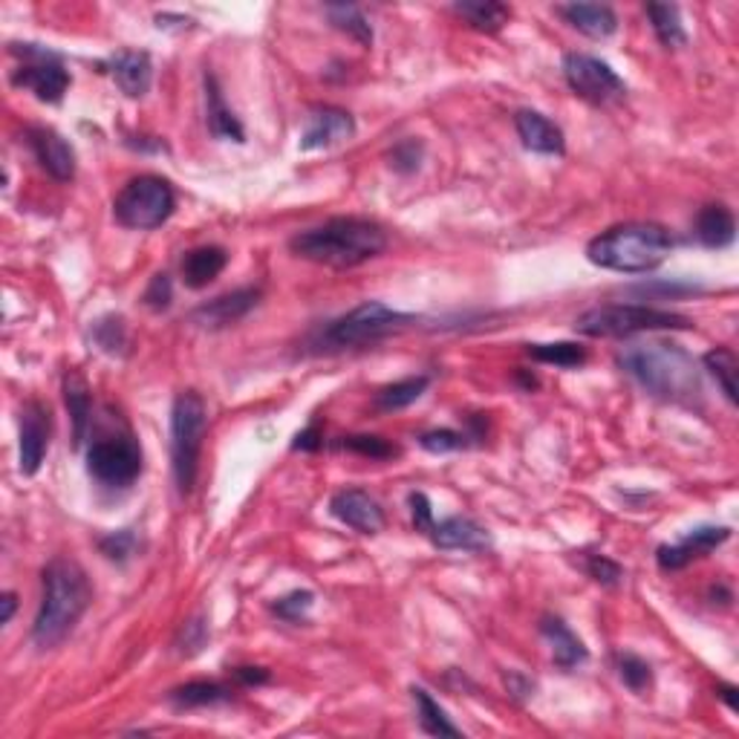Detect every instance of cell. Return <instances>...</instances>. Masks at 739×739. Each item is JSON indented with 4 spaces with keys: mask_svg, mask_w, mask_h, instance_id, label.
Instances as JSON below:
<instances>
[{
    "mask_svg": "<svg viewBox=\"0 0 739 739\" xmlns=\"http://www.w3.org/2000/svg\"><path fill=\"white\" fill-rule=\"evenodd\" d=\"M292 255L330 269H353L387 249V234L365 217H333L324 225L298 232L290 241Z\"/></svg>",
    "mask_w": 739,
    "mask_h": 739,
    "instance_id": "6da1fadb",
    "label": "cell"
},
{
    "mask_svg": "<svg viewBox=\"0 0 739 739\" xmlns=\"http://www.w3.org/2000/svg\"><path fill=\"white\" fill-rule=\"evenodd\" d=\"M41 583L44 592L33 624V641L35 648L52 650L59 648L75 630V624L82 621V615L87 613L93 601V587L82 566L70 557L50 561L41 575Z\"/></svg>",
    "mask_w": 739,
    "mask_h": 739,
    "instance_id": "7a4b0ae2",
    "label": "cell"
},
{
    "mask_svg": "<svg viewBox=\"0 0 739 739\" xmlns=\"http://www.w3.org/2000/svg\"><path fill=\"white\" fill-rule=\"evenodd\" d=\"M618 365L656 399L688 405L702 393L697 361L679 344H665V341L630 344L618 356Z\"/></svg>",
    "mask_w": 739,
    "mask_h": 739,
    "instance_id": "3957f363",
    "label": "cell"
},
{
    "mask_svg": "<svg viewBox=\"0 0 739 739\" xmlns=\"http://www.w3.org/2000/svg\"><path fill=\"white\" fill-rule=\"evenodd\" d=\"M673 251V237L658 223H624L606 229L587 246L592 267L609 272L644 274L658 269Z\"/></svg>",
    "mask_w": 739,
    "mask_h": 739,
    "instance_id": "277c9868",
    "label": "cell"
},
{
    "mask_svg": "<svg viewBox=\"0 0 739 739\" xmlns=\"http://www.w3.org/2000/svg\"><path fill=\"white\" fill-rule=\"evenodd\" d=\"M416 321L419 318L410 316V312L391 309L387 304H379V300H367L361 307L349 309L347 316L335 318L327 327H321L309 344H312L316 353H341V349L367 347V344H375V341L405 333Z\"/></svg>",
    "mask_w": 739,
    "mask_h": 739,
    "instance_id": "5b68a950",
    "label": "cell"
},
{
    "mask_svg": "<svg viewBox=\"0 0 739 739\" xmlns=\"http://www.w3.org/2000/svg\"><path fill=\"white\" fill-rule=\"evenodd\" d=\"M690 318L670 309L644 307V304H606L587 309L575 321V333L587 338H630L639 333H662V330H690Z\"/></svg>",
    "mask_w": 739,
    "mask_h": 739,
    "instance_id": "8992f818",
    "label": "cell"
},
{
    "mask_svg": "<svg viewBox=\"0 0 739 739\" xmlns=\"http://www.w3.org/2000/svg\"><path fill=\"white\" fill-rule=\"evenodd\" d=\"M206 402L197 391H183L171 407V459L180 494H192L200 473L202 433H206Z\"/></svg>",
    "mask_w": 739,
    "mask_h": 739,
    "instance_id": "52a82bcc",
    "label": "cell"
},
{
    "mask_svg": "<svg viewBox=\"0 0 739 739\" xmlns=\"http://www.w3.org/2000/svg\"><path fill=\"white\" fill-rule=\"evenodd\" d=\"M176 208V194L168 180L153 174L134 176L113 200V214L119 225L134 232H153L171 220Z\"/></svg>",
    "mask_w": 739,
    "mask_h": 739,
    "instance_id": "ba28073f",
    "label": "cell"
},
{
    "mask_svg": "<svg viewBox=\"0 0 739 739\" xmlns=\"http://www.w3.org/2000/svg\"><path fill=\"white\" fill-rule=\"evenodd\" d=\"M87 471L104 489H131L141 477V445L134 433H108L90 442Z\"/></svg>",
    "mask_w": 739,
    "mask_h": 739,
    "instance_id": "9c48e42d",
    "label": "cell"
},
{
    "mask_svg": "<svg viewBox=\"0 0 739 739\" xmlns=\"http://www.w3.org/2000/svg\"><path fill=\"white\" fill-rule=\"evenodd\" d=\"M12 52L26 59V64L12 73V84L35 93L38 101L59 104L64 93L70 90V73L61 64V56L47 47H38V44H12Z\"/></svg>",
    "mask_w": 739,
    "mask_h": 739,
    "instance_id": "30bf717a",
    "label": "cell"
},
{
    "mask_svg": "<svg viewBox=\"0 0 739 739\" xmlns=\"http://www.w3.org/2000/svg\"><path fill=\"white\" fill-rule=\"evenodd\" d=\"M564 78L572 87L575 96L592 104H613L627 96V84L606 61L587 56V52H569L564 56Z\"/></svg>",
    "mask_w": 739,
    "mask_h": 739,
    "instance_id": "8fae6325",
    "label": "cell"
},
{
    "mask_svg": "<svg viewBox=\"0 0 739 739\" xmlns=\"http://www.w3.org/2000/svg\"><path fill=\"white\" fill-rule=\"evenodd\" d=\"M52 414L44 402H26L21 410V473L35 477L41 471L44 457L50 451Z\"/></svg>",
    "mask_w": 739,
    "mask_h": 739,
    "instance_id": "7c38bea8",
    "label": "cell"
},
{
    "mask_svg": "<svg viewBox=\"0 0 739 739\" xmlns=\"http://www.w3.org/2000/svg\"><path fill=\"white\" fill-rule=\"evenodd\" d=\"M728 538H731V529H725V526H699L670 546H658L656 561L665 572H679L699 557H705L707 552L723 546Z\"/></svg>",
    "mask_w": 739,
    "mask_h": 739,
    "instance_id": "4fadbf2b",
    "label": "cell"
},
{
    "mask_svg": "<svg viewBox=\"0 0 739 739\" xmlns=\"http://www.w3.org/2000/svg\"><path fill=\"white\" fill-rule=\"evenodd\" d=\"M353 134H356V119L349 116L347 110L318 104V108L309 110L307 127L300 136V150L333 148L338 141L353 139Z\"/></svg>",
    "mask_w": 739,
    "mask_h": 739,
    "instance_id": "5bb4252c",
    "label": "cell"
},
{
    "mask_svg": "<svg viewBox=\"0 0 739 739\" xmlns=\"http://www.w3.org/2000/svg\"><path fill=\"white\" fill-rule=\"evenodd\" d=\"M26 141L33 148L38 165L59 183H70L75 176V150L59 131L52 127H29Z\"/></svg>",
    "mask_w": 739,
    "mask_h": 739,
    "instance_id": "9a60e30c",
    "label": "cell"
},
{
    "mask_svg": "<svg viewBox=\"0 0 739 739\" xmlns=\"http://www.w3.org/2000/svg\"><path fill=\"white\" fill-rule=\"evenodd\" d=\"M330 512L358 534H379L384 529V512L367 491L344 489L330 500Z\"/></svg>",
    "mask_w": 739,
    "mask_h": 739,
    "instance_id": "2e32d148",
    "label": "cell"
},
{
    "mask_svg": "<svg viewBox=\"0 0 739 739\" xmlns=\"http://www.w3.org/2000/svg\"><path fill=\"white\" fill-rule=\"evenodd\" d=\"M260 290L255 286H246V290H234L229 295H220V298L208 300L202 307L194 309L192 321L200 324L202 330H225V327L237 324L241 318H246L251 309L258 307Z\"/></svg>",
    "mask_w": 739,
    "mask_h": 739,
    "instance_id": "e0dca14e",
    "label": "cell"
},
{
    "mask_svg": "<svg viewBox=\"0 0 739 739\" xmlns=\"http://www.w3.org/2000/svg\"><path fill=\"white\" fill-rule=\"evenodd\" d=\"M110 73V78L116 82V87L131 99H141L145 93L150 90V82H153V64H150V56L141 50H122L116 52L113 59L104 64Z\"/></svg>",
    "mask_w": 739,
    "mask_h": 739,
    "instance_id": "ac0fdd59",
    "label": "cell"
},
{
    "mask_svg": "<svg viewBox=\"0 0 739 739\" xmlns=\"http://www.w3.org/2000/svg\"><path fill=\"white\" fill-rule=\"evenodd\" d=\"M431 540L436 549H445V552H454V549H463V552H489L491 538L489 532L482 529L477 520L471 517H445L440 524H433Z\"/></svg>",
    "mask_w": 739,
    "mask_h": 739,
    "instance_id": "d6986e66",
    "label": "cell"
},
{
    "mask_svg": "<svg viewBox=\"0 0 739 739\" xmlns=\"http://www.w3.org/2000/svg\"><path fill=\"white\" fill-rule=\"evenodd\" d=\"M517 136L524 141L526 148L534 150V153H543V157H561L566 150L564 131L546 119L538 110H517L515 116Z\"/></svg>",
    "mask_w": 739,
    "mask_h": 739,
    "instance_id": "ffe728a7",
    "label": "cell"
},
{
    "mask_svg": "<svg viewBox=\"0 0 739 739\" xmlns=\"http://www.w3.org/2000/svg\"><path fill=\"white\" fill-rule=\"evenodd\" d=\"M557 15L564 17L569 26H575L578 33L587 35V38H595V41H604L618 29V17L604 3H564V7H557Z\"/></svg>",
    "mask_w": 739,
    "mask_h": 739,
    "instance_id": "44dd1931",
    "label": "cell"
},
{
    "mask_svg": "<svg viewBox=\"0 0 739 739\" xmlns=\"http://www.w3.org/2000/svg\"><path fill=\"white\" fill-rule=\"evenodd\" d=\"M206 122L214 139L246 141L241 119L234 116V110L225 104L223 90H220V82H217L214 73H206Z\"/></svg>",
    "mask_w": 739,
    "mask_h": 739,
    "instance_id": "7402d4cb",
    "label": "cell"
},
{
    "mask_svg": "<svg viewBox=\"0 0 739 739\" xmlns=\"http://www.w3.org/2000/svg\"><path fill=\"white\" fill-rule=\"evenodd\" d=\"M540 632H543L549 644H552V658H555V665L561 667V670H572V667L583 665L587 656H590V650L583 648V641L578 639L561 618H555V615H546V618L540 621Z\"/></svg>",
    "mask_w": 739,
    "mask_h": 739,
    "instance_id": "603a6c76",
    "label": "cell"
},
{
    "mask_svg": "<svg viewBox=\"0 0 739 739\" xmlns=\"http://www.w3.org/2000/svg\"><path fill=\"white\" fill-rule=\"evenodd\" d=\"M225 267H229V251L223 246H200V249H192L185 255L180 272H183L185 286L202 290L211 281H217Z\"/></svg>",
    "mask_w": 739,
    "mask_h": 739,
    "instance_id": "cb8c5ba5",
    "label": "cell"
},
{
    "mask_svg": "<svg viewBox=\"0 0 739 739\" xmlns=\"http://www.w3.org/2000/svg\"><path fill=\"white\" fill-rule=\"evenodd\" d=\"M737 237V220H734L731 208L723 202L705 206L697 217V241L705 249H728Z\"/></svg>",
    "mask_w": 739,
    "mask_h": 739,
    "instance_id": "d4e9b609",
    "label": "cell"
},
{
    "mask_svg": "<svg viewBox=\"0 0 739 739\" xmlns=\"http://www.w3.org/2000/svg\"><path fill=\"white\" fill-rule=\"evenodd\" d=\"M232 693L229 688H223L220 681H188V685H180L168 693V702L176 707V711H194V707H214L229 702Z\"/></svg>",
    "mask_w": 739,
    "mask_h": 739,
    "instance_id": "484cf974",
    "label": "cell"
},
{
    "mask_svg": "<svg viewBox=\"0 0 739 739\" xmlns=\"http://www.w3.org/2000/svg\"><path fill=\"white\" fill-rule=\"evenodd\" d=\"M64 402H67L70 419H73V442L82 445L87 431H90L93 399L90 387H87V382L78 373H67V379H64Z\"/></svg>",
    "mask_w": 739,
    "mask_h": 739,
    "instance_id": "4316f807",
    "label": "cell"
},
{
    "mask_svg": "<svg viewBox=\"0 0 739 739\" xmlns=\"http://www.w3.org/2000/svg\"><path fill=\"white\" fill-rule=\"evenodd\" d=\"M454 12L463 21H468L473 29H480V33H500L508 24V17H512V7L497 3V0H466V3H454Z\"/></svg>",
    "mask_w": 739,
    "mask_h": 739,
    "instance_id": "83f0119b",
    "label": "cell"
},
{
    "mask_svg": "<svg viewBox=\"0 0 739 739\" xmlns=\"http://www.w3.org/2000/svg\"><path fill=\"white\" fill-rule=\"evenodd\" d=\"M431 379L428 375H410V379H402V382H393L387 387L375 393L373 407L382 410V414H393V410H402V407H410L416 399H422V393L428 391Z\"/></svg>",
    "mask_w": 739,
    "mask_h": 739,
    "instance_id": "f1b7e54d",
    "label": "cell"
},
{
    "mask_svg": "<svg viewBox=\"0 0 739 739\" xmlns=\"http://www.w3.org/2000/svg\"><path fill=\"white\" fill-rule=\"evenodd\" d=\"M644 12H648L650 24H653V33H656V38L665 47L676 50V47L688 44V33H685V24H681L679 7H673V3H648Z\"/></svg>",
    "mask_w": 739,
    "mask_h": 739,
    "instance_id": "f546056e",
    "label": "cell"
},
{
    "mask_svg": "<svg viewBox=\"0 0 739 739\" xmlns=\"http://www.w3.org/2000/svg\"><path fill=\"white\" fill-rule=\"evenodd\" d=\"M414 702H416V714H419V725H422L424 734L431 737H459V728L448 719V714L442 711L440 702L428 693L424 688H414Z\"/></svg>",
    "mask_w": 739,
    "mask_h": 739,
    "instance_id": "4dcf8cb0",
    "label": "cell"
},
{
    "mask_svg": "<svg viewBox=\"0 0 739 739\" xmlns=\"http://www.w3.org/2000/svg\"><path fill=\"white\" fill-rule=\"evenodd\" d=\"M705 370L716 379V384L723 387L725 399L737 405V373H739V358L734 349L728 347H714L711 353H705L702 358Z\"/></svg>",
    "mask_w": 739,
    "mask_h": 739,
    "instance_id": "1f68e13d",
    "label": "cell"
},
{
    "mask_svg": "<svg viewBox=\"0 0 739 739\" xmlns=\"http://www.w3.org/2000/svg\"><path fill=\"white\" fill-rule=\"evenodd\" d=\"M327 15H330L335 29L347 33L349 38H356L361 47H370V44H373V26H370L367 15L358 7H349V3H333V7H327Z\"/></svg>",
    "mask_w": 739,
    "mask_h": 739,
    "instance_id": "d6a6232c",
    "label": "cell"
},
{
    "mask_svg": "<svg viewBox=\"0 0 739 739\" xmlns=\"http://www.w3.org/2000/svg\"><path fill=\"white\" fill-rule=\"evenodd\" d=\"M534 361H543V365L555 367H581L587 361V349L581 344H572V341H557V344H529L526 349Z\"/></svg>",
    "mask_w": 739,
    "mask_h": 739,
    "instance_id": "836d02e7",
    "label": "cell"
},
{
    "mask_svg": "<svg viewBox=\"0 0 739 739\" xmlns=\"http://www.w3.org/2000/svg\"><path fill=\"white\" fill-rule=\"evenodd\" d=\"M615 670H618V679L632 690V693H644V690L653 685V667L644 662L636 653H618L615 656Z\"/></svg>",
    "mask_w": 739,
    "mask_h": 739,
    "instance_id": "e575fe53",
    "label": "cell"
},
{
    "mask_svg": "<svg viewBox=\"0 0 739 739\" xmlns=\"http://www.w3.org/2000/svg\"><path fill=\"white\" fill-rule=\"evenodd\" d=\"M312 606H316V595H312V592L295 590L290 592V595H283V599L274 601L272 613L278 615V618H283V621L304 624L309 618V613H312Z\"/></svg>",
    "mask_w": 739,
    "mask_h": 739,
    "instance_id": "d590c367",
    "label": "cell"
},
{
    "mask_svg": "<svg viewBox=\"0 0 739 739\" xmlns=\"http://www.w3.org/2000/svg\"><path fill=\"white\" fill-rule=\"evenodd\" d=\"M338 448L353 451V454H358V457H370V459H391L399 454L396 445H391V442L382 440V436H370V433L344 436V440L338 442Z\"/></svg>",
    "mask_w": 739,
    "mask_h": 739,
    "instance_id": "8d00e7d4",
    "label": "cell"
},
{
    "mask_svg": "<svg viewBox=\"0 0 739 739\" xmlns=\"http://www.w3.org/2000/svg\"><path fill=\"white\" fill-rule=\"evenodd\" d=\"M136 534L134 529H122V532H113L108 534V538L99 540V549L101 555L110 557V561H116V564H125V561H131V557L136 555Z\"/></svg>",
    "mask_w": 739,
    "mask_h": 739,
    "instance_id": "74e56055",
    "label": "cell"
},
{
    "mask_svg": "<svg viewBox=\"0 0 739 739\" xmlns=\"http://www.w3.org/2000/svg\"><path fill=\"white\" fill-rule=\"evenodd\" d=\"M422 141L416 139H405L399 141L396 148L391 150V168H396L399 174H414L422 165Z\"/></svg>",
    "mask_w": 739,
    "mask_h": 739,
    "instance_id": "f35d334b",
    "label": "cell"
},
{
    "mask_svg": "<svg viewBox=\"0 0 739 739\" xmlns=\"http://www.w3.org/2000/svg\"><path fill=\"white\" fill-rule=\"evenodd\" d=\"M125 321L122 318H104L96 324V344H99L104 353H122L125 347Z\"/></svg>",
    "mask_w": 739,
    "mask_h": 739,
    "instance_id": "ab89813d",
    "label": "cell"
},
{
    "mask_svg": "<svg viewBox=\"0 0 739 739\" xmlns=\"http://www.w3.org/2000/svg\"><path fill=\"white\" fill-rule=\"evenodd\" d=\"M419 445H422L424 451H431V454H448V451L466 448V433L448 431V428H442V431H428L419 436Z\"/></svg>",
    "mask_w": 739,
    "mask_h": 739,
    "instance_id": "60d3db41",
    "label": "cell"
},
{
    "mask_svg": "<svg viewBox=\"0 0 739 739\" xmlns=\"http://www.w3.org/2000/svg\"><path fill=\"white\" fill-rule=\"evenodd\" d=\"M587 575H590L595 583H601V587H618L624 578V569L606 555H590V561H587Z\"/></svg>",
    "mask_w": 739,
    "mask_h": 739,
    "instance_id": "b9f144b4",
    "label": "cell"
},
{
    "mask_svg": "<svg viewBox=\"0 0 739 739\" xmlns=\"http://www.w3.org/2000/svg\"><path fill=\"white\" fill-rule=\"evenodd\" d=\"M174 300V286H171V278L165 272H159L150 278L148 290H145V304H148L153 312H162V309L171 307Z\"/></svg>",
    "mask_w": 739,
    "mask_h": 739,
    "instance_id": "7bdbcfd3",
    "label": "cell"
},
{
    "mask_svg": "<svg viewBox=\"0 0 739 739\" xmlns=\"http://www.w3.org/2000/svg\"><path fill=\"white\" fill-rule=\"evenodd\" d=\"M206 644H208V624L202 621V618H194V621L185 624L183 632H180V641H176V648H180L183 656H194V653H200Z\"/></svg>",
    "mask_w": 739,
    "mask_h": 739,
    "instance_id": "ee69618b",
    "label": "cell"
},
{
    "mask_svg": "<svg viewBox=\"0 0 739 739\" xmlns=\"http://www.w3.org/2000/svg\"><path fill=\"white\" fill-rule=\"evenodd\" d=\"M410 515H414V526H416V532H422V534H431V529H433V508H431V500L424 497L422 491H414L410 494Z\"/></svg>",
    "mask_w": 739,
    "mask_h": 739,
    "instance_id": "f6af8a7d",
    "label": "cell"
},
{
    "mask_svg": "<svg viewBox=\"0 0 739 739\" xmlns=\"http://www.w3.org/2000/svg\"><path fill=\"white\" fill-rule=\"evenodd\" d=\"M321 440H324V433H321L318 422H312L307 431H300L298 436H295L292 448H295V451H318V448H321Z\"/></svg>",
    "mask_w": 739,
    "mask_h": 739,
    "instance_id": "bcb514c9",
    "label": "cell"
},
{
    "mask_svg": "<svg viewBox=\"0 0 739 739\" xmlns=\"http://www.w3.org/2000/svg\"><path fill=\"white\" fill-rule=\"evenodd\" d=\"M234 676L243 685H267L269 681V670H263V667H237Z\"/></svg>",
    "mask_w": 739,
    "mask_h": 739,
    "instance_id": "7dc6e473",
    "label": "cell"
},
{
    "mask_svg": "<svg viewBox=\"0 0 739 739\" xmlns=\"http://www.w3.org/2000/svg\"><path fill=\"white\" fill-rule=\"evenodd\" d=\"M506 681H508V688H512V693H515V697H529V693H532V688H534L532 681H526L520 673H508Z\"/></svg>",
    "mask_w": 739,
    "mask_h": 739,
    "instance_id": "c3c4849f",
    "label": "cell"
},
{
    "mask_svg": "<svg viewBox=\"0 0 739 739\" xmlns=\"http://www.w3.org/2000/svg\"><path fill=\"white\" fill-rule=\"evenodd\" d=\"M0 604H3V615H0V624H9V621H12V615H15V606H17L15 604V595H12V592H7Z\"/></svg>",
    "mask_w": 739,
    "mask_h": 739,
    "instance_id": "681fc988",
    "label": "cell"
},
{
    "mask_svg": "<svg viewBox=\"0 0 739 739\" xmlns=\"http://www.w3.org/2000/svg\"><path fill=\"white\" fill-rule=\"evenodd\" d=\"M734 693H737L734 685H719V697L725 699V705L731 707V711H737V699H734Z\"/></svg>",
    "mask_w": 739,
    "mask_h": 739,
    "instance_id": "f907efd6",
    "label": "cell"
}]
</instances>
